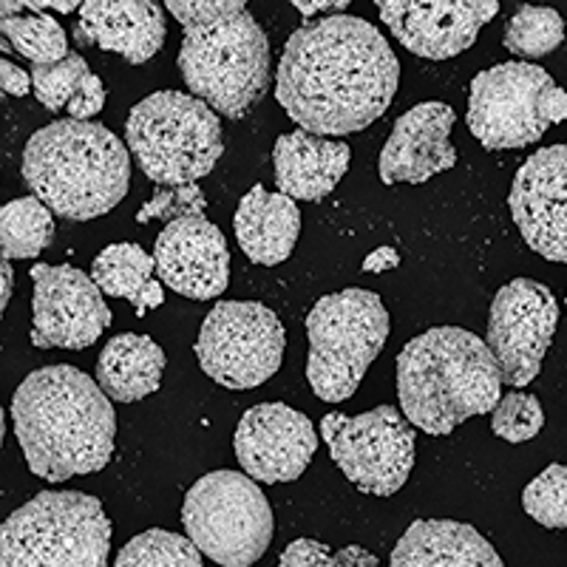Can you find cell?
Here are the masks:
<instances>
[{
    "label": "cell",
    "instance_id": "1",
    "mask_svg": "<svg viewBox=\"0 0 567 567\" xmlns=\"http://www.w3.org/2000/svg\"><path fill=\"white\" fill-rule=\"evenodd\" d=\"M400 85L389 40L363 18L329 14L290 34L278 60L276 100L316 136H347L381 120Z\"/></svg>",
    "mask_w": 567,
    "mask_h": 567
},
{
    "label": "cell",
    "instance_id": "2",
    "mask_svg": "<svg viewBox=\"0 0 567 567\" xmlns=\"http://www.w3.org/2000/svg\"><path fill=\"white\" fill-rule=\"evenodd\" d=\"M12 423L32 474L65 483L114 457L116 414L100 383L78 367H43L14 389Z\"/></svg>",
    "mask_w": 567,
    "mask_h": 567
},
{
    "label": "cell",
    "instance_id": "3",
    "mask_svg": "<svg viewBox=\"0 0 567 567\" xmlns=\"http://www.w3.org/2000/svg\"><path fill=\"white\" fill-rule=\"evenodd\" d=\"M185 29L179 71L194 97L241 120L270 89V40L241 0H168Z\"/></svg>",
    "mask_w": 567,
    "mask_h": 567
},
{
    "label": "cell",
    "instance_id": "4",
    "mask_svg": "<svg viewBox=\"0 0 567 567\" xmlns=\"http://www.w3.org/2000/svg\"><path fill=\"white\" fill-rule=\"evenodd\" d=\"M503 386L488 343L463 327L429 329L398 354L400 412L414 429L434 437L494 412Z\"/></svg>",
    "mask_w": 567,
    "mask_h": 567
},
{
    "label": "cell",
    "instance_id": "5",
    "mask_svg": "<svg viewBox=\"0 0 567 567\" xmlns=\"http://www.w3.org/2000/svg\"><path fill=\"white\" fill-rule=\"evenodd\" d=\"M23 179L52 213L91 221L114 210L128 194V148L103 123L54 120L29 136Z\"/></svg>",
    "mask_w": 567,
    "mask_h": 567
},
{
    "label": "cell",
    "instance_id": "6",
    "mask_svg": "<svg viewBox=\"0 0 567 567\" xmlns=\"http://www.w3.org/2000/svg\"><path fill=\"white\" fill-rule=\"evenodd\" d=\"M111 519L97 496L40 491L0 528V567H109Z\"/></svg>",
    "mask_w": 567,
    "mask_h": 567
},
{
    "label": "cell",
    "instance_id": "7",
    "mask_svg": "<svg viewBox=\"0 0 567 567\" xmlns=\"http://www.w3.org/2000/svg\"><path fill=\"white\" fill-rule=\"evenodd\" d=\"M125 142L142 174L159 187L196 185L225 154L216 111L174 89L156 91L131 109Z\"/></svg>",
    "mask_w": 567,
    "mask_h": 567
},
{
    "label": "cell",
    "instance_id": "8",
    "mask_svg": "<svg viewBox=\"0 0 567 567\" xmlns=\"http://www.w3.org/2000/svg\"><path fill=\"white\" fill-rule=\"evenodd\" d=\"M389 338V312L372 290L329 292L307 316V381L323 403H343Z\"/></svg>",
    "mask_w": 567,
    "mask_h": 567
},
{
    "label": "cell",
    "instance_id": "9",
    "mask_svg": "<svg viewBox=\"0 0 567 567\" xmlns=\"http://www.w3.org/2000/svg\"><path fill=\"white\" fill-rule=\"evenodd\" d=\"M182 525L202 556L221 567L256 565L276 530L261 485L239 471H210L196 480L185 494Z\"/></svg>",
    "mask_w": 567,
    "mask_h": 567
},
{
    "label": "cell",
    "instance_id": "10",
    "mask_svg": "<svg viewBox=\"0 0 567 567\" xmlns=\"http://www.w3.org/2000/svg\"><path fill=\"white\" fill-rule=\"evenodd\" d=\"M567 120V91L528 60L480 71L468 85V128L488 151L528 148Z\"/></svg>",
    "mask_w": 567,
    "mask_h": 567
},
{
    "label": "cell",
    "instance_id": "11",
    "mask_svg": "<svg viewBox=\"0 0 567 567\" xmlns=\"http://www.w3.org/2000/svg\"><path fill=\"white\" fill-rule=\"evenodd\" d=\"M321 434L332 463L361 494L392 496L406 485L417 434L394 406H378L358 417L329 412L321 417Z\"/></svg>",
    "mask_w": 567,
    "mask_h": 567
},
{
    "label": "cell",
    "instance_id": "12",
    "mask_svg": "<svg viewBox=\"0 0 567 567\" xmlns=\"http://www.w3.org/2000/svg\"><path fill=\"white\" fill-rule=\"evenodd\" d=\"M287 336L270 307L219 301L196 338L202 372L225 389H256L281 369Z\"/></svg>",
    "mask_w": 567,
    "mask_h": 567
},
{
    "label": "cell",
    "instance_id": "13",
    "mask_svg": "<svg viewBox=\"0 0 567 567\" xmlns=\"http://www.w3.org/2000/svg\"><path fill=\"white\" fill-rule=\"evenodd\" d=\"M559 303L550 287L534 278H514L494 296L488 316V349L494 352L503 383L523 389L542 369L554 341Z\"/></svg>",
    "mask_w": 567,
    "mask_h": 567
},
{
    "label": "cell",
    "instance_id": "14",
    "mask_svg": "<svg viewBox=\"0 0 567 567\" xmlns=\"http://www.w3.org/2000/svg\"><path fill=\"white\" fill-rule=\"evenodd\" d=\"M32 347L85 349L111 327V310L94 278L71 265H32Z\"/></svg>",
    "mask_w": 567,
    "mask_h": 567
},
{
    "label": "cell",
    "instance_id": "15",
    "mask_svg": "<svg viewBox=\"0 0 567 567\" xmlns=\"http://www.w3.org/2000/svg\"><path fill=\"white\" fill-rule=\"evenodd\" d=\"M233 452L256 483H292L316 457V425L307 414L284 403H261L241 414L233 434Z\"/></svg>",
    "mask_w": 567,
    "mask_h": 567
},
{
    "label": "cell",
    "instance_id": "16",
    "mask_svg": "<svg viewBox=\"0 0 567 567\" xmlns=\"http://www.w3.org/2000/svg\"><path fill=\"white\" fill-rule=\"evenodd\" d=\"M508 207L530 250L567 265V145L539 148L523 162Z\"/></svg>",
    "mask_w": 567,
    "mask_h": 567
},
{
    "label": "cell",
    "instance_id": "17",
    "mask_svg": "<svg viewBox=\"0 0 567 567\" xmlns=\"http://www.w3.org/2000/svg\"><path fill=\"white\" fill-rule=\"evenodd\" d=\"M389 32L409 52L425 60H452L477 43L485 23L496 18V0H378Z\"/></svg>",
    "mask_w": 567,
    "mask_h": 567
},
{
    "label": "cell",
    "instance_id": "18",
    "mask_svg": "<svg viewBox=\"0 0 567 567\" xmlns=\"http://www.w3.org/2000/svg\"><path fill=\"white\" fill-rule=\"evenodd\" d=\"M154 261L159 281L194 301L219 298L230 281L225 233L205 216H187L162 227L154 245Z\"/></svg>",
    "mask_w": 567,
    "mask_h": 567
},
{
    "label": "cell",
    "instance_id": "19",
    "mask_svg": "<svg viewBox=\"0 0 567 567\" xmlns=\"http://www.w3.org/2000/svg\"><path fill=\"white\" fill-rule=\"evenodd\" d=\"M457 123V114L449 103H420L409 109L394 123L386 145L381 151L383 185H423L432 176L452 171L457 165V151L452 145V128Z\"/></svg>",
    "mask_w": 567,
    "mask_h": 567
},
{
    "label": "cell",
    "instance_id": "20",
    "mask_svg": "<svg viewBox=\"0 0 567 567\" xmlns=\"http://www.w3.org/2000/svg\"><path fill=\"white\" fill-rule=\"evenodd\" d=\"M71 34L80 49L97 45L103 52L120 54L125 63L142 65L156 58L168 23L154 0H89L80 7Z\"/></svg>",
    "mask_w": 567,
    "mask_h": 567
},
{
    "label": "cell",
    "instance_id": "21",
    "mask_svg": "<svg viewBox=\"0 0 567 567\" xmlns=\"http://www.w3.org/2000/svg\"><path fill=\"white\" fill-rule=\"evenodd\" d=\"M349 162L352 148L347 142L307 134L301 128L278 136L272 148L276 185L290 199L321 202L343 179Z\"/></svg>",
    "mask_w": 567,
    "mask_h": 567
},
{
    "label": "cell",
    "instance_id": "22",
    "mask_svg": "<svg viewBox=\"0 0 567 567\" xmlns=\"http://www.w3.org/2000/svg\"><path fill=\"white\" fill-rule=\"evenodd\" d=\"M389 567H505L477 528L454 519H417L400 536Z\"/></svg>",
    "mask_w": 567,
    "mask_h": 567
},
{
    "label": "cell",
    "instance_id": "23",
    "mask_svg": "<svg viewBox=\"0 0 567 567\" xmlns=\"http://www.w3.org/2000/svg\"><path fill=\"white\" fill-rule=\"evenodd\" d=\"M236 239L252 265L276 267L290 258L301 233V210L296 199L267 194L265 187H250L236 210Z\"/></svg>",
    "mask_w": 567,
    "mask_h": 567
},
{
    "label": "cell",
    "instance_id": "24",
    "mask_svg": "<svg viewBox=\"0 0 567 567\" xmlns=\"http://www.w3.org/2000/svg\"><path fill=\"white\" fill-rule=\"evenodd\" d=\"M165 367L168 358L154 338L125 332L111 338L100 352L97 383L111 400L136 403L162 386Z\"/></svg>",
    "mask_w": 567,
    "mask_h": 567
},
{
    "label": "cell",
    "instance_id": "25",
    "mask_svg": "<svg viewBox=\"0 0 567 567\" xmlns=\"http://www.w3.org/2000/svg\"><path fill=\"white\" fill-rule=\"evenodd\" d=\"M154 256H148L134 241H120V245L103 247L97 258L91 261L94 284L105 296L128 298L134 303L136 318L165 303V290H162V281H154Z\"/></svg>",
    "mask_w": 567,
    "mask_h": 567
},
{
    "label": "cell",
    "instance_id": "26",
    "mask_svg": "<svg viewBox=\"0 0 567 567\" xmlns=\"http://www.w3.org/2000/svg\"><path fill=\"white\" fill-rule=\"evenodd\" d=\"M20 3H3L0 7V27L3 40L12 43L32 65H52L69 58V40L58 18L43 12H18Z\"/></svg>",
    "mask_w": 567,
    "mask_h": 567
},
{
    "label": "cell",
    "instance_id": "27",
    "mask_svg": "<svg viewBox=\"0 0 567 567\" xmlns=\"http://www.w3.org/2000/svg\"><path fill=\"white\" fill-rule=\"evenodd\" d=\"M54 239V213L38 199L23 196L12 199L0 210V247L3 261L38 258Z\"/></svg>",
    "mask_w": 567,
    "mask_h": 567
},
{
    "label": "cell",
    "instance_id": "28",
    "mask_svg": "<svg viewBox=\"0 0 567 567\" xmlns=\"http://www.w3.org/2000/svg\"><path fill=\"white\" fill-rule=\"evenodd\" d=\"M565 43V18L550 7H519L503 29V45L514 58H548Z\"/></svg>",
    "mask_w": 567,
    "mask_h": 567
},
{
    "label": "cell",
    "instance_id": "29",
    "mask_svg": "<svg viewBox=\"0 0 567 567\" xmlns=\"http://www.w3.org/2000/svg\"><path fill=\"white\" fill-rule=\"evenodd\" d=\"M114 567H205L202 550L182 534L151 528L136 534L116 554Z\"/></svg>",
    "mask_w": 567,
    "mask_h": 567
},
{
    "label": "cell",
    "instance_id": "30",
    "mask_svg": "<svg viewBox=\"0 0 567 567\" xmlns=\"http://www.w3.org/2000/svg\"><path fill=\"white\" fill-rule=\"evenodd\" d=\"M32 85L34 97L43 105L45 111L60 114V111H69V105L80 97L85 80L91 78V69L85 63V58H80V52H71L69 58L60 60L52 65H32Z\"/></svg>",
    "mask_w": 567,
    "mask_h": 567
},
{
    "label": "cell",
    "instance_id": "31",
    "mask_svg": "<svg viewBox=\"0 0 567 567\" xmlns=\"http://www.w3.org/2000/svg\"><path fill=\"white\" fill-rule=\"evenodd\" d=\"M523 508L545 528H567V465H548L523 491Z\"/></svg>",
    "mask_w": 567,
    "mask_h": 567
},
{
    "label": "cell",
    "instance_id": "32",
    "mask_svg": "<svg viewBox=\"0 0 567 567\" xmlns=\"http://www.w3.org/2000/svg\"><path fill=\"white\" fill-rule=\"evenodd\" d=\"M542 425H545V412H542V403L534 394H503V400L491 412V429H494L496 437H503L511 445L534 440L542 432Z\"/></svg>",
    "mask_w": 567,
    "mask_h": 567
},
{
    "label": "cell",
    "instance_id": "33",
    "mask_svg": "<svg viewBox=\"0 0 567 567\" xmlns=\"http://www.w3.org/2000/svg\"><path fill=\"white\" fill-rule=\"evenodd\" d=\"M278 567H381V561L361 545L329 550L323 542L296 539L292 545H287Z\"/></svg>",
    "mask_w": 567,
    "mask_h": 567
},
{
    "label": "cell",
    "instance_id": "34",
    "mask_svg": "<svg viewBox=\"0 0 567 567\" xmlns=\"http://www.w3.org/2000/svg\"><path fill=\"white\" fill-rule=\"evenodd\" d=\"M205 194L199 185H179V187H156L154 199L145 202L136 213L140 225H148L151 219H162L165 225L187 216H205Z\"/></svg>",
    "mask_w": 567,
    "mask_h": 567
},
{
    "label": "cell",
    "instance_id": "35",
    "mask_svg": "<svg viewBox=\"0 0 567 567\" xmlns=\"http://www.w3.org/2000/svg\"><path fill=\"white\" fill-rule=\"evenodd\" d=\"M105 105V89L103 80L97 74H91L85 80L83 91H80V97L69 105L71 120H83V123H91V116H97Z\"/></svg>",
    "mask_w": 567,
    "mask_h": 567
},
{
    "label": "cell",
    "instance_id": "36",
    "mask_svg": "<svg viewBox=\"0 0 567 567\" xmlns=\"http://www.w3.org/2000/svg\"><path fill=\"white\" fill-rule=\"evenodd\" d=\"M0 85H3V94H9V97H27L32 91V74H27L12 60L3 58L0 60Z\"/></svg>",
    "mask_w": 567,
    "mask_h": 567
},
{
    "label": "cell",
    "instance_id": "37",
    "mask_svg": "<svg viewBox=\"0 0 567 567\" xmlns=\"http://www.w3.org/2000/svg\"><path fill=\"white\" fill-rule=\"evenodd\" d=\"M398 265H400V256L394 247H378V250L369 252V256L363 258L361 270L363 272H386V270H394Z\"/></svg>",
    "mask_w": 567,
    "mask_h": 567
},
{
    "label": "cell",
    "instance_id": "38",
    "mask_svg": "<svg viewBox=\"0 0 567 567\" xmlns=\"http://www.w3.org/2000/svg\"><path fill=\"white\" fill-rule=\"evenodd\" d=\"M292 7L298 9V12L303 14V18H310V14H316V12H332V9H338V12H343V9L349 7L347 0H316V3H312V0H292Z\"/></svg>",
    "mask_w": 567,
    "mask_h": 567
},
{
    "label": "cell",
    "instance_id": "39",
    "mask_svg": "<svg viewBox=\"0 0 567 567\" xmlns=\"http://www.w3.org/2000/svg\"><path fill=\"white\" fill-rule=\"evenodd\" d=\"M83 7V3H74V0H71V3H58V0H45V3H23V9H34V12H38V9H58V12H63V14H69V12H74V9H80Z\"/></svg>",
    "mask_w": 567,
    "mask_h": 567
},
{
    "label": "cell",
    "instance_id": "40",
    "mask_svg": "<svg viewBox=\"0 0 567 567\" xmlns=\"http://www.w3.org/2000/svg\"><path fill=\"white\" fill-rule=\"evenodd\" d=\"M12 261H3V296H0V310H7L9 307V298H12Z\"/></svg>",
    "mask_w": 567,
    "mask_h": 567
},
{
    "label": "cell",
    "instance_id": "41",
    "mask_svg": "<svg viewBox=\"0 0 567 567\" xmlns=\"http://www.w3.org/2000/svg\"><path fill=\"white\" fill-rule=\"evenodd\" d=\"M565 307H567V298H565Z\"/></svg>",
    "mask_w": 567,
    "mask_h": 567
}]
</instances>
